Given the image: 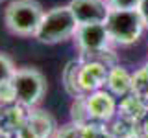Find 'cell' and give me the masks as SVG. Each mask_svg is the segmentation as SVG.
Returning a JSON list of instances; mask_svg holds the SVG:
<instances>
[{
    "label": "cell",
    "instance_id": "cell-16",
    "mask_svg": "<svg viewBox=\"0 0 148 138\" xmlns=\"http://www.w3.org/2000/svg\"><path fill=\"white\" fill-rule=\"evenodd\" d=\"M111 9H139L141 0H108Z\"/></svg>",
    "mask_w": 148,
    "mask_h": 138
},
{
    "label": "cell",
    "instance_id": "cell-5",
    "mask_svg": "<svg viewBox=\"0 0 148 138\" xmlns=\"http://www.w3.org/2000/svg\"><path fill=\"white\" fill-rule=\"evenodd\" d=\"M74 43L80 52L82 59H100L106 64L113 66V63L108 61V55H111V43L109 33L106 30L104 22L96 24H78V30L74 33Z\"/></svg>",
    "mask_w": 148,
    "mask_h": 138
},
{
    "label": "cell",
    "instance_id": "cell-1",
    "mask_svg": "<svg viewBox=\"0 0 148 138\" xmlns=\"http://www.w3.org/2000/svg\"><path fill=\"white\" fill-rule=\"evenodd\" d=\"M78 30V20L74 17L69 4L56 6L48 11H45L43 20L37 28L34 39L41 44H59L69 39H74V33Z\"/></svg>",
    "mask_w": 148,
    "mask_h": 138
},
{
    "label": "cell",
    "instance_id": "cell-3",
    "mask_svg": "<svg viewBox=\"0 0 148 138\" xmlns=\"http://www.w3.org/2000/svg\"><path fill=\"white\" fill-rule=\"evenodd\" d=\"M9 83L15 96V103L30 110H34L46 94V77L35 66L17 68Z\"/></svg>",
    "mask_w": 148,
    "mask_h": 138
},
{
    "label": "cell",
    "instance_id": "cell-4",
    "mask_svg": "<svg viewBox=\"0 0 148 138\" xmlns=\"http://www.w3.org/2000/svg\"><path fill=\"white\" fill-rule=\"evenodd\" d=\"M104 24L113 46L135 44L146 30L139 9H111Z\"/></svg>",
    "mask_w": 148,
    "mask_h": 138
},
{
    "label": "cell",
    "instance_id": "cell-2",
    "mask_svg": "<svg viewBox=\"0 0 148 138\" xmlns=\"http://www.w3.org/2000/svg\"><path fill=\"white\" fill-rule=\"evenodd\" d=\"M45 9L37 0H11L4 9V24L17 37H34Z\"/></svg>",
    "mask_w": 148,
    "mask_h": 138
},
{
    "label": "cell",
    "instance_id": "cell-10",
    "mask_svg": "<svg viewBox=\"0 0 148 138\" xmlns=\"http://www.w3.org/2000/svg\"><path fill=\"white\" fill-rule=\"evenodd\" d=\"M146 114H148V107H146L145 99H143L141 96H137V94H130L126 98H122V101H120L117 116L139 123Z\"/></svg>",
    "mask_w": 148,
    "mask_h": 138
},
{
    "label": "cell",
    "instance_id": "cell-8",
    "mask_svg": "<svg viewBox=\"0 0 148 138\" xmlns=\"http://www.w3.org/2000/svg\"><path fill=\"white\" fill-rule=\"evenodd\" d=\"M78 24H96L106 22L111 7L108 0H71L69 2Z\"/></svg>",
    "mask_w": 148,
    "mask_h": 138
},
{
    "label": "cell",
    "instance_id": "cell-9",
    "mask_svg": "<svg viewBox=\"0 0 148 138\" xmlns=\"http://www.w3.org/2000/svg\"><path fill=\"white\" fill-rule=\"evenodd\" d=\"M106 90H109L115 98H126V96L133 94V74H130L120 64L109 66Z\"/></svg>",
    "mask_w": 148,
    "mask_h": 138
},
{
    "label": "cell",
    "instance_id": "cell-14",
    "mask_svg": "<svg viewBox=\"0 0 148 138\" xmlns=\"http://www.w3.org/2000/svg\"><path fill=\"white\" fill-rule=\"evenodd\" d=\"M111 131L108 129V123L102 122H91L83 127V138H109Z\"/></svg>",
    "mask_w": 148,
    "mask_h": 138
},
{
    "label": "cell",
    "instance_id": "cell-20",
    "mask_svg": "<svg viewBox=\"0 0 148 138\" xmlns=\"http://www.w3.org/2000/svg\"><path fill=\"white\" fill-rule=\"evenodd\" d=\"M109 138H119V136H113V135H111V136H109Z\"/></svg>",
    "mask_w": 148,
    "mask_h": 138
},
{
    "label": "cell",
    "instance_id": "cell-17",
    "mask_svg": "<svg viewBox=\"0 0 148 138\" xmlns=\"http://www.w3.org/2000/svg\"><path fill=\"white\" fill-rule=\"evenodd\" d=\"M139 13H141L143 22H145V26L148 30V0H141V4H139Z\"/></svg>",
    "mask_w": 148,
    "mask_h": 138
},
{
    "label": "cell",
    "instance_id": "cell-11",
    "mask_svg": "<svg viewBox=\"0 0 148 138\" xmlns=\"http://www.w3.org/2000/svg\"><path fill=\"white\" fill-rule=\"evenodd\" d=\"M80 66H82V59H72V61L67 63V66L63 68L61 74L63 89L72 99L78 98V96H83L80 90Z\"/></svg>",
    "mask_w": 148,
    "mask_h": 138
},
{
    "label": "cell",
    "instance_id": "cell-18",
    "mask_svg": "<svg viewBox=\"0 0 148 138\" xmlns=\"http://www.w3.org/2000/svg\"><path fill=\"white\" fill-rule=\"evenodd\" d=\"M139 135L141 138H148V114L139 122Z\"/></svg>",
    "mask_w": 148,
    "mask_h": 138
},
{
    "label": "cell",
    "instance_id": "cell-15",
    "mask_svg": "<svg viewBox=\"0 0 148 138\" xmlns=\"http://www.w3.org/2000/svg\"><path fill=\"white\" fill-rule=\"evenodd\" d=\"M54 138H83V127L71 122V123H67V125L56 129Z\"/></svg>",
    "mask_w": 148,
    "mask_h": 138
},
{
    "label": "cell",
    "instance_id": "cell-19",
    "mask_svg": "<svg viewBox=\"0 0 148 138\" xmlns=\"http://www.w3.org/2000/svg\"><path fill=\"white\" fill-rule=\"evenodd\" d=\"M143 99H145V103H146V107H148V94H146V96H143Z\"/></svg>",
    "mask_w": 148,
    "mask_h": 138
},
{
    "label": "cell",
    "instance_id": "cell-12",
    "mask_svg": "<svg viewBox=\"0 0 148 138\" xmlns=\"http://www.w3.org/2000/svg\"><path fill=\"white\" fill-rule=\"evenodd\" d=\"M71 122L76 123V125H80V127H85L87 123L92 122L89 107H87V101H85V96H78V98L72 99V105H71Z\"/></svg>",
    "mask_w": 148,
    "mask_h": 138
},
{
    "label": "cell",
    "instance_id": "cell-6",
    "mask_svg": "<svg viewBox=\"0 0 148 138\" xmlns=\"http://www.w3.org/2000/svg\"><path fill=\"white\" fill-rule=\"evenodd\" d=\"M82 59V57H80ZM109 64L100 59H82L80 66V90L82 94H91L95 90L106 89Z\"/></svg>",
    "mask_w": 148,
    "mask_h": 138
},
{
    "label": "cell",
    "instance_id": "cell-13",
    "mask_svg": "<svg viewBox=\"0 0 148 138\" xmlns=\"http://www.w3.org/2000/svg\"><path fill=\"white\" fill-rule=\"evenodd\" d=\"M15 70H17V66H15V63L11 61V57H8L6 53L0 52V89L11 81Z\"/></svg>",
    "mask_w": 148,
    "mask_h": 138
},
{
    "label": "cell",
    "instance_id": "cell-7",
    "mask_svg": "<svg viewBox=\"0 0 148 138\" xmlns=\"http://www.w3.org/2000/svg\"><path fill=\"white\" fill-rule=\"evenodd\" d=\"M85 101H87V107H89L92 122L109 123L111 120H115L117 114H119L117 98L106 89H100V90L91 92V94H85Z\"/></svg>",
    "mask_w": 148,
    "mask_h": 138
}]
</instances>
